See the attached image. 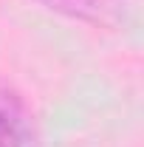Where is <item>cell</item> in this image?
Wrapping results in <instances>:
<instances>
[{
  "label": "cell",
  "mask_w": 144,
  "mask_h": 147,
  "mask_svg": "<svg viewBox=\"0 0 144 147\" xmlns=\"http://www.w3.org/2000/svg\"><path fill=\"white\" fill-rule=\"evenodd\" d=\"M0 147H34L31 116L9 85H0Z\"/></svg>",
  "instance_id": "cell-1"
},
{
  "label": "cell",
  "mask_w": 144,
  "mask_h": 147,
  "mask_svg": "<svg viewBox=\"0 0 144 147\" xmlns=\"http://www.w3.org/2000/svg\"><path fill=\"white\" fill-rule=\"evenodd\" d=\"M40 3H45L54 11L79 17V20H99L102 11L108 9V6H102V0H40Z\"/></svg>",
  "instance_id": "cell-2"
}]
</instances>
